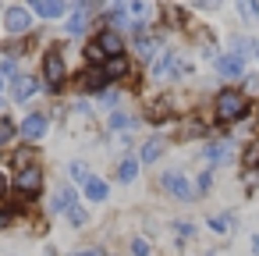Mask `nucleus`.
<instances>
[{"instance_id": "nucleus-13", "label": "nucleus", "mask_w": 259, "mask_h": 256, "mask_svg": "<svg viewBox=\"0 0 259 256\" xmlns=\"http://www.w3.org/2000/svg\"><path fill=\"white\" fill-rule=\"evenodd\" d=\"M32 8H36V15H43V18H61V15L68 11V0H32Z\"/></svg>"}, {"instance_id": "nucleus-4", "label": "nucleus", "mask_w": 259, "mask_h": 256, "mask_svg": "<svg viewBox=\"0 0 259 256\" xmlns=\"http://www.w3.org/2000/svg\"><path fill=\"white\" fill-rule=\"evenodd\" d=\"M47 132H50V118L47 114H25L22 125H18V139H25V142H39Z\"/></svg>"}, {"instance_id": "nucleus-29", "label": "nucleus", "mask_w": 259, "mask_h": 256, "mask_svg": "<svg viewBox=\"0 0 259 256\" xmlns=\"http://www.w3.org/2000/svg\"><path fill=\"white\" fill-rule=\"evenodd\" d=\"M114 103H117V93H110V89H107V93L100 96V107H114Z\"/></svg>"}, {"instance_id": "nucleus-3", "label": "nucleus", "mask_w": 259, "mask_h": 256, "mask_svg": "<svg viewBox=\"0 0 259 256\" xmlns=\"http://www.w3.org/2000/svg\"><path fill=\"white\" fill-rule=\"evenodd\" d=\"M43 79H47V89H50V93H57V89L64 86L68 68H64V57H61L57 50H50V54L43 57Z\"/></svg>"}, {"instance_id": "nucleus-22", "label": "nucleus", "mask_w": 259, "mask_h": 256, "mask_svg": "<svg viewBox=\"0 0 259 256\" xmlns=\"http://www.w3.org/2000/svg\"><path fill=\"white\" fill-rule=\"evenodd\" d=\"M206 157H209L213 164H227V160H231V146H227V142H220V146H209V150H206Z\"/></svg>"}, {"instance_id": "nucleus-8", "label": "nucleus", "mask_w": 259, "mask_h": 256, "mask_svg": "<svg viewBox=\"0 0 259 256\" xmlns=\"http://www.w3.org/2000/svg\"><path fill=\"white\" fill-rule=\"evenodd\" d=\"M181 71H185V64H181L178 54H163V57L153 64V79H174V75H181Z\"/></svg>"}, {"instance_id": "nucleus-12", "label": "nucleus", "mask_w": 259, "mask_h": 256, "mask_svg": "<svg viewBox=\"0 0 259 256\" xmlns=\"http://www.w3.org/2000/svg\"><path fill=\"white\" fill-rule=\"evenodd\" d=\"M107 86H110V79L103 75V64L82 75V89H85V93H107Z\"/></svg>"}, {"instance_id": "nucleus-28", "label": "nucleus", "mask_w": 259, "mask_h": 256, "mask_svg": "<svg viewBox=\"0 0 259 256\" xmlns=\"http://www.w3.org/2000/svg\"><path fill=\"white\" fill-rule=\"evenodd\" d=\"M132 252L135 256H149V242L146 238H132Z\"/></svg>"}, {"instance_id": "nucleus-9", "label": "nucleus", "mask_w": 259, "mask_h": 256, "mask_svg": "<svg viewBox=\"0 0 259 256\" xmlns=\"http://www.w3.org/2000/svg\"><path fill=\"white\" fill-rule=\"evenodd\" d=\"M36 89H39V82H36L32 75H18V79L11 82V96H15L18 103H25V100H32V96H36Z\"/></svg>"}, {"instance_id": "nucleus-2", "label": "nucleus", "mask_w": 259, "mask_h": 256, "mask_svg": "<svg viewBox=\"0 0 259 256\" xmlns=\"http://www.w3.org/2000/svg\"><path fill=\"white\" fill-rule=\"evenodd\" d=\"M160 185H163V192H170L178 203H192V199H195V189H192V181L185 178V171H163V174H160Z\"/></svg>"}, {"instance_id": "nucleus-20", "label": "nucleus", "mask_w": 259, "mask_h": 256, "mask_svg": "<svg viewBox=\"0 0 259 256\" xmlns=\"http://www.w3.org/2000/svg\"><path fill=\"white\" fill-rule=\"evenodd\" d=\"M238 11L245 22H259V0H238Z\"/></svg>"}, {"instance_id": "nucleus-30", "label": "nucleus", "mask_w": 259, "mask_h": 256, "mask_svg": "<svg viewBox=\"0 0 259 256\" xmlns=\"http://www.w3.org/2000/svg\"><path fill=\"white\" fill-rule=\"evenodd\" d=\"M174 228H178V235H181V238H188V235H195V228H192L188 221H181V224H174Z\"/></svg>"}, {"instance_id": "nucleus-24", "label": "nucleus", "mask_w": 259, "mask_h": 256, "mask_svg": "<svg viewBox=\"0 0 259 256\" xmlns=\"http://www.w3.org/2000/svg\"><path fill=\"white\" fill-rule=\"evenodd\" d=\"M231 224H234V217H231V213H217V217H209V228H213L217 235H227V231H231Z\"/></svg>"}, {"instance_id": "nucleus-26", "label": "nucleus", "mask_w": 259, "mask_h": 256, "mask_svg": "<svg viewBox=\"0 0 259 256\" xmlns=\"http://www.w3.org/2000/svg\"><path fill=\"white\" fill-rule=\"evenodd\" d=\"M85 57H89V64H93V68H100V64L107 61V54L100 50V43H89V50H85Z\"/></svg>"}, {"instance_id": "nucleus-23", "label": "nucleus", "mask_w": 259, "mask_h": 256, "mask_svg": "<svg viewBox=\"0 0 259 256\" xmlns=\"http://www.w3.org/2000/svg\"><path fill=\"white\" fill-rule=\"evenodd\" d=\"M68 174H71V181H78V185H85L93 174H89V167L82 164V160H75V164H68Z\"/></svg>"}, {"instance_id": "nucleus-34", "label": "nucleus", "mask_w": 259, "mask_h": 256, "mask_svg": "<svg viewBox=\"0 0 259 256\" xmlns=\"http://www.w3.org/2000/svg\"><path fill=\"white\" fill-rule=\"evenodd\" d=\"M199 8H220V0H195Z\"/></svg>"}, {"instance_id": "nucleus-6", "label": "nucleus", "mask_w": 259, "mask_h": 256, "mask_svg": "<svg viewBox=\"0 0 259 256\" xmlns=\"http://www.w3.org/2000/svg\"><path fill=\"white\" fill-rule=\"evenodd\" d=\"M15 189L18 192H25V196H39V189H43V171L32 164V167H22L18 174H15Z\"/></svg>"}, {"instance_id": "nucleus-27", "label": "nucleus", "mask_w": 259, "mask_h": 256, "mask_svg": "<svg viewBox=\"0 0 259 256\" xmlns=\"http://www.w3.org/2000/svg\"><path fill=\"white\" fill-rule=\"evenodd\" d=\"M68 221H71V224H75V228H82V224H85V221H89V217H85V210H82V206H78V203H71V206H68Z\"/></svg>"}, {"instance_id": "nucleus-7", "label": "nucleus", "mask_w": 259, "mask_h": 256, "mask_svg": "<svg viewBox=\"0 0 259 256\" xmlns=\"http://www.w3.org/2000/svg\"><path fill=\"white\" fill-rule=\"evenodd\" d=\"M117 11H121V15H128L135 25H142V22L149 18L153 4H149V0H117Z\"/></svg>"}, {"instance_id": "nucleus-15", "label": "nucleus", "mask_w": 259, "mask_h": 256, "mask_svg": "<svg viewBox=\"0 0 259 256\" xmlns=\"http://www.w3.org/2000/svg\"><path fill=\"white\" fill-rule=\"evenodd\" d=\"M82 189H85V199H89V203H103V199H107V192H110V185H107L103 178H89Z\"/></svg>"}, {"instance_id": "nucleus-36", "label": "nucleus", "mask_w": 259, "mask_h": 256, "mask_svg": "<svg viewBox=\"0 0 259 256\" xmlns=\"http://www.w3.org/2000/svg\"><path fill=\"white\" fill-rule=\"evenodd\" d=\"M75 256H100V252H75Z\"/></svg>"}, {"instance_id": "nucleus-14", "label": "nucleus", "mask_w": 259, "mask_h": 256, "mask_svg": "<svg viewBox=\"0 0 259 256\" xmlns=\"http://www.w3.org/2000/svg\"><path fill=\"white\" fill-rule=\"evenodd\" d=\"M103 75H107L110 82H114V79H124V75H128V57H124V54H121V57H107V61H103Z\"/></svg>"}, {"instance_id": "nucleus-10", "label": "nucleus", "mask_w": 259, "mask_h": 256, "mask_svg": "<svg viewBox=\"0 0 259 256\" xmlns=\"http://www.w3.org/2000/svg\"><path fill=\"white\" fill-rule=\"evenodd\" d=\"M96 43H100V50H103L107 57H121V54H124V43H121V36H117L114 29H103V32L96 36Z\"/></svg>"}, {"instance_id": "nucleus-19", "label": "nucleus", "mask_w": 259, "mask_h": 256, "mask_svg": "<svg viewBox=\"0 0 259 256\" xmlns=\"http://www.w3.org/2000/svg\"><path fill=\"white\" fill-rule=\"evenodd\" d=\"M160 153H163V139H149V142L142 146V164H153Z\"/></svg>"}, {"instance_id": "nucleus-32", "label": "nucleus", "mask_w": 259, "mask_h": 256, "mask_svg": "<svg viewBox=\"0 0 259 256\" xmlns=\"http://www.w3.org/2000/svg\"><path fill=\"white\" fill-rule=\"evenodd\" d=\"M0 71H4V75H15V71H18V64H15V57H8V61H4V68H0Z\"/></svg>"}, {"instance_id": "nucleus-11", "label": "nucleus", "mask_w": 259, "mask_h": 256, "mask_svg": "<svg viewBox=\"0 0 259 256\" xmlns=\"http://www.w3.org/2000/svg\"><path fill=\"white\" fill-rule=\"evenodd\" d=\"M217 71H220L224 79H238V75L245 71L241 54H224V57H217Z\"/></svg>"}, {"instance_id": "nucleus-21", "label": "nucleus", "mask_w": 259, "mask_h": 256, "mask_svg": "<svg viewBox=\"0 0 259 256\" xmlns=\"http://www.w3.org/2000/svg\"><path fill=\"white\" fill-rule=\"evenodd\" d=\"M156 50H160V40H156V36H142V32H139V54H142V57H153Z\"/></svg>"}, {"instance_id": "nucleus-33", "label": "nucleus", "mask_w": 259, "mask_h": 256, "mask_svg": "<svg viewBox=\"0 0 259 256\" xmlns=\"http://www.w3.org/2000/svg\"><path fill=\"white\" fill-rule=\"evenodd\" d=\"M11 228V213L8 210H0V231H8Z\"/></svg>"}, {"instance_id": "nucleus-25", "label": "nucleus", "mask_w": 259, "mask_h": 256, "mask_svg": "<svg viewBox=\"0 0 259 256\" xmlns=\"http://www.w3.org/2000/svg\"><path fill=\"white\" fill-rule=\"evenodd\" d=\"M132 125H135V118H132V114H124V111H114V114H110V128H117V132H121V128H132Z\"/></svg>"}, {"instance_id": "nucleus-35", "label": "nucleus", "mask_w": 259, "mask_h": 256, "mask_svg": "<svg viewBox=\"0 0 259 256\" xmlns=\"http://www.w3.org/2000/svg\"><path fill=\"white\" fill-rule=\"evenodd\" d=\"M252 252H255V256H259V235H255V238H252Z\"/></svg>"}, {"instance_id": "nucleus-16", "label": "nucleus", "mask_w": 259, "mask_h": 256, "mask_svg": "<svg viewBox=\"0 0 259 256\" xmlns=\"http://www.w3.org/2000/svg\"><path fill=\"white\" fill-rule=\"evenodd\" d=\"M71 203H75V192H71V189H57L54 199H50V213H68Z\"/></svg>"}, {"instance_id": "nucleus-1", "label": "nucleus", "mask_w": 259, "mask_h": 256, "mask_svg": "<svg viewBox=\"0 0 259 256\" xmlns=\"http://www.w3.org/2000/svg\"><path fill=\"white\" fill-rule=\"evenodd\" d=\"M245 96L238 93V89H224L220 96H217V118L220 121H238V118H245Z\"/></svg>"}, {"instance_id": "nucleus-17", "label": "nucleus", "mask_w": 259, "mask_h": 256, "mask_svg": "<svg viewBox=\"0 0 259 256\" xmlns=\"http://www.w3.org/2000/svg\"><path fill=\"white\" fill-rule=\"evenodd\" d=\"M135 174H139V160H135V157H124V160L117 164V181L128 185V181H135Z\"/></svg>"}, {"instance_id": "nucleus-5", "label": "nucleus", "mask_w": 259, "mask_h": 256, "mask_svg": "<svg viewBox=\"0 0 259 256\" xmlns=\"http://www.w3.org/2000/svg\"><path fill=\"white\" fill-rule=\"evenodd\" d=\"M4 29H8L11 36H25V32L32 29V11L22 8V4L8 8V11H4Z\"/></svg>"}, {"instance_id": "nucleus-37", "label": "nucleus", "mask_w": 259, "mask_h": 256, "mask_svg": "<svg viewBox=\"0 0 259 256\" xmlns=\"http://www.w3.org/2000/svg\"><path fill=\"white\" fill-rule=\"evenodd\" d=\"M0 93H4V71H0Z\"/></svg>"}, {"instance_id": "nucleus-18", "label": "nucleus", "mask_w": 259, "mask_h": 256, "mask_svg": "<svg viewBox=\"0 0 259 256\" xmlns=\"http://www.w3.org/2000/svg\"><path fill=\"white\" fill-rule=\"evenodd\" d=\"M85 25H89V11H75V15L68 18V25H64V29H68L71 36H78V32H85Z\"/></svg>"}, {"instance_id": "nucleus-31", "label": "nucleus", "mask_w": 259, "mask_h": 256, "mask_svg": "<svg viewBox=\"0 0 259 256\" xmlns=\"http://www.w3.org/2000/svg\"><path fill=\"white\" fill-rule=\"evenodd\" d=\"M209 185H213V174H209V171H202V174H199V189H202V192H206V189H209Z\"/></svg>"}]
</instances>
